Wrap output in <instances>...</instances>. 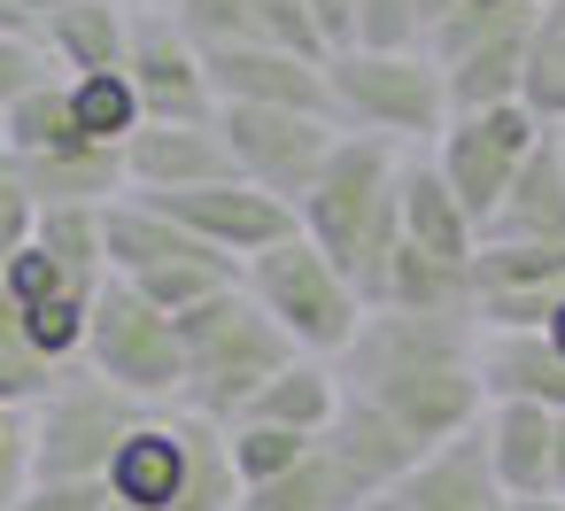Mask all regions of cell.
<instances>
[{"label": "cell", "instance_id": "obj_49", "mask_svg": "<svg viewBox=\"0 0 565 511\" xmlns=\"http://www.w3.org/2000/svg\"><path fill=\"white\" fill-rule=\"evenodd\" d=\"M557 148H565V132H557Z\"/></svg>", "mask_w": 565, "mask_h": 511}, {"label": "cell", "instance_id": "obj_8", "mask_svg": "<svg viewBox=\"0 0 565 511\" xmlns=\"http://www.w3.org/2000/svg\"><path fill=\"white\" fill-rule=\"evenodd\" d=\"M94 380H109L117 395H132L140 411H171L186 403V349H179V326L140 302L125 279H109L94 295V318H86V356H78Z\"/></svg>", "mask_w": 565, "mask_h": 511}, {"label": "cell", "instance_id": "obj_1", "mask_svg": "<svg viewBox=\"0 0 565 511\" xmlns=\"http://www.w3.org/2000/svg\"><path fill=\"white\" fill-rule=\"evenodd\" d=\"M341 403H364L387 418L418 457L472 434L488 418V380H480V326L472 318H411V310H372L349 341Z\"/></svg>", "mask_w": 565, "mask_h": 511}, {"label": "cell", "instance_id": "obj_24", "mask_svg": "<svg viewBox=\"0 0 565 511\" xmlns=\"http://www.w3.org/2000/svg\"><path fill=\"white\" fill-rule=\"evenodd\" d=\"M326 449L349 465V480H356L372 503H380V496H387V488H395V480L418 465V449H411V441H403L387 418H372L364 403H341V418L326 426Z\"/></svg>", "mask_w": 565, "mask_h": 511}, {"label": "cell", "instance_id": "obj_30", "mask_svg": "<svg viewBox=\"0 0 565 511\" xmlns=\"http://www.w3.org/2000/svg\"><path fill=\"white\" fill-rule=\"evenodd\" d=\"M102 217H109V210H40V248H47L55 264H71L78 279H109Z\"/></svg>", "mask_w": 565, "mask_h": 511}, {"label": "cell", "instance_id": "obj_16", "mask_svg": "<svg viewBox=\"0 0 565 511\" xmlns=\"http://www.w3.org/2000/svg\"><path fill=\"white\" fill-rule=\"evenodd\" d=\"M372 511H519V503L503 496V480H495V465H488V441H480V426H472V434L426 449Z\"/></svg>", "mask_w": 565, "mask_h": 511}, {"label": "cell", "instance_id": "obj_25", "mask_svg": "<svg viewBox=\"0 0 565 511\" xmlns=\"http://www.w3.org/2000/svg\"><path fill=\"white\" fill-rule=\"evenodd\" d=\"M241 511H372V496H364V488L349 480V465L318 441L295 472H279L271 488H248Z\"/></svg>", "mask_w": 565, "mask_h": 511}, {"label": "cell", "instance_id": "obj_17", "mask_svg": "<svg viewBox=\"0 0 565 511\" xmlns=\"http://www.w3.org/2000/svg\"><path fill=\"white\" fill-rule=\"evenodd\" d=\"M102 256H109V279H125V287H148V279L194 272V264H225V256L202 248L171 210H156V202H140V194L109 202V217H102ZM233 272H241V264H233Z\"/></svg>", "mask_w": 565, "mask_h": 511}, {"label": "cell", "instance_id": "obj_21", "mask_svg": "<svg viewBox=\"0 0 565 511\" xmlns=\"http://www.w3.org/2000/svg\"><path fill=\"white\" fill-rule=\"evenodd\" d=\"M480 441H488V465H495L511 503L557 496V411H542V403H488Z\"/></svg>", "mask_w": 565, "mask_h": 511}, {"label": "cell", "instance_id": "obj_38", "mask_svg": "<svg viewBox=\"0 0 565 511\" xmlns=\"http://www.w3.org/2000/svg\"><path fill=\"white\" fill-rule=\"evenodd\" d=\"M24 488H32V434H24V418H17L9 441H0V511H17Z\"/></svg>", "mask_w": 565, "mask_h": 511}, {"label": "cell", "instance_id": "obj_14", "mask_svg": "<svg viewBox=\"0 0 565 511\" xmlns=\"http://www.w3.org/2000/svg\"><path fill=\"white\" fill-rule=\"evenodd\" d=\"M210 94H217V109H295V117H333L326 63H318V55H295V47H271V40L217 47V55H210Z\"/></svg>", "mask_w": 565, "mask_h": 511}, {"label": "cell", "instance_id": "obj_51", "mask_svg": "<svg viewBox=\"0 0 565 511\" xmlns=\"http://www.w3.org/2000/svg\"><path fill=\"white\" fill-rule=\"evenodd\" d=\"M109 511H117V503H109Z\"/></svg>", "mask_w": 565, "mask_h": 511}, {"label": "cell", "instance_id": "obj_9", "mask_svg": "<svg viewBox=\"0 0 565 511\" xmlns=\"http://www.w3.org/2000/svg\"><path fill=\"white\" fill-rule=\"evenodd\" d=\"M526 32H534V9H495V17H441L426 24V55L449 86V109L472 117V109H511L519 102V78H526Z\"/></svg>", "mask_w": 565, "mask_h": 511}, {"label": "cell", "instance_id": "obj_13", "mask_svg": "<svg viewBox=\"0 0 565 511\" xmlns=\"http://www.w3.org/2000/svg\"><path fill=\"white\" fill-rule=\"evenodd\" d=\"M557 295H565V241H542V248L480 241V264H472V318H480V333H542Z\"/></svg>", "mask_w": 565, "mask_h": 511}, {"label": "cell", "instance_id": "obj_35", "mask_svg": "<svg viewBox=\"0 0 565 511\" xmlns=\"http://www.w3.org/2000/svg\"><path fill=\"white\" fill-rule=\"evenodd\" d=\"M202 55H217V47H241V40H256V24H248V0H179V17H171Z\"/></svg>", "mask_w": 565, "mask_h": 511}, {"label": "cell", "instance_id": "obj_26", "mask_svg": "<svg viewBox=\"0 0 565 511\" xmlns=\"http://www.w3.org/2000/svg\"><path fill=\"white\" fill-rule=\"evenodd\" d=\"M0 148H9L17 163L63 156V148H94V140H78V117H71V78L32 86V94H24L9 117H0Z\"/></svg>", "mask_w": 565, "mask_h": 511}, {"label": "cell", "instance_id": "obj_28", "mask_svg": "<svg viewBox=\"0 0 565 511\" xmlns=\"http://www.w3.org/2000/svg\"><path fill=\"white\" fill-rule=\"evenodd\" d=\"M71 117H78V140L94 148H125L148 117H140V94L125 71H102V78H71Z\"/></svg>", "mask_w": 565, "mask_h": 511}, {"label": "cell", "instance_id": "obj_47", "mask_svg": "<svg viewBox=\"0 0 565 511\" xmlns=\"http://www.w3.org/2000/svg\"><path fill=\"white\" fill-rule=\"evenodd\" d=\"M519 511H565V496H534V503H519Z\"/></svg>", "mask_w": 565, "mask_h": 511}, {"label": "cell", "instance_id": "obj_44", "mask_svg": "<svg viewBox=\"0 0 565 511\" xmlns=\"http://www.w3.org/2000/svg\"><path fill=\"white\" fill-rule=\"evenodd\" d=\"M542 349L565 364V295H557V310H550V326H542Z\"/></svg>", "mask_w": 565, "mask_h": 511}, {"label": "cell", "instance_id": "obj_12", "mask_svg": "<svg viewBox=\"0 0 565 511\" xmlns=\"http://www.w3.org/2000/svg\"><path fill=\"white\" fill-rule=\"evenodd\" d=\"M125 78H132V94H140V117H148V125H217L210 55H202L171 17H132Z\"/></svg>", "mask_w": 565, "mask_h": 511}, {"label": "cell", "instance_id": "obj_6", "mask_svg": "<svg viewBox=\"0 0 565 511\" xmlns=\"http://www.w3.org/2000/svg\"><path fill=\"white\" fill-rule=\"evenodd\" d=\"M241 287H248V302L287 333V349L310 356V364H341L349 341H356V326L372 318V302L349 287V272H341L333 256H318L302 233L279 241V248H264V256L241 272Z\"/></svg>", "mask_w": 565, "mask_h": 511}, {"label": "cell", "instance_id": "obj_23", "mask_svg": "<svg viewBox=\"0 0 565 511\" xmlns=\"http://www.w3.org/2000/svg\"><path fill=\"white\" fill-rule=\"evenodd\" d=\"M333 418H341V372L310 364V356H295L279 380H264V395L241 411V426H279V434H302V441H326Z\"/></svg>", "mask_w": 565, "mask_h": 511}, {"label": "cell", "instance_id": "obj_27", "mask_svg": "<svg viewBox=\"0 0 565 511\" xmlns=\"http://www.w3.org/2000/svg\"><path fill=\"white\" fill-rule=\"evenodd\" d=\"M519 109H526L542 132H565V0H542V9H534Z\"/></svg>", "mask_w": 565, "mask_h": 511}, {"label": "cell", "instance_id": "obj_43", "mask_svg": "<svg viewBox=\"0 0 565 511\" xmlns=\"http://www.w3.org/2000/svg\"><path fill=\"white\" fill-rule=\"evenodd\" d=\"M0 341H24V310H17L9 279H0Z\"/></svg>", "mask_w": 565, "mask_h": 511}, {"label": "cell", "instance_id": "obj_3", "mask_svg": "<svg viewBox=\"0 0 565 511\" xmlns=\"http://www.w3.org/2000/svg\"><path fill=\"white\" fill-rule=\"evenodd\" d=\"M109 503L117 511H241V465H233V426L202 411H148L132 441L109 465Z\"/></svg>", "mask_w": 565, "mask_h": 511}, {"label": "cell", "instance_id": "obj_2", "mask_svg": "<svg viewBox=\"0 0 565 511\" xmlns=\"http://www.w3.org/2000/svg\"><path fill=\"white\" fill-rule=\"evenodd\" d=\"M395 171H403V156H395L387 140L341 132V148L326 156V171H318L310 194L295 202L302 241H310L318 256H333L364 302H380L387 264H395V241H403V225H395Z\"/></svg>", "mask_w": 565, "mask_h": 511}, {"label": "cell", "instance_id": "obj_19", "mask_svg": "<svg viewBox=\"0 0 565 511\" xmlns=\"http://www.w3.org/2000/svg\"><path fill=\"white\" fill-rule=\"evenodd\" d=\"M395 225H403V248H418L434 264H457V272L480 264V225L449 194V179L434 171V156H403V171H395Z\"/></svg>", "mask_w": 565, "mask_h": 511}, {"label": "cell", "instance_id": "obj_42", "mask_svg": "<svg viewBox=\"0 0 565 511\" xmlns=\"http://www.w3.org/2000/svg\"><path fill=\"white\" fill-rule=\"evenodd\" d=\"M457 9H465V17H495V9H542V0H441V17H457ZM441 17H434V24H441Z\"/></svg>", "mask_w": 565, "mask_h": 511}, {"label": "cell", "instance_id": "obj_40", "mask_svg": "<svg viewBox=\"0 0 565 511\" xmlns=\"http://www.w3.org/2000/svg\"><path fill=\"white\" fill-rule=\"evenodd\" d=\"M310 24H318L326 55H349L356 47V0H310Z\"/></svg>", "mask_w": 565, "mask_h": 511}, {"label": "cell", "instance_id": "obj_50", "mask_svg": "<svg viewBox=\"0 0 565 511\" xmlns=\"http://www.w3.org/2000/svg\"><path fill=\"white\" fill-rule=\"evenodd\" d=\"M40 9H47V0H40Z\"/></svg>", "mask_w": 565, "mask_h": 511}, {"label": "cell", "instance_id": "obj_20", "mask_svg": "<svg viewBox=\"0 0 565 511\" xmlns=\"http://www.w3.org/2000/svg\"><path fill=\"white\" fill-rule=\"evenodd\" d=\"M125 47H132V17L117 0H47L40 9V55L55 78L125 71Z\"/></svg>", "mask_w": 565, "mask_h": 511}, {"label": "cell", "instance_id": "obj_7", "mask_svg": "<svg viewBox=\"0 0 565 511\" xmlns=\"http://www.w3.org/2000/svg\"><path fill=\"white\" fill-rule=\"evenodd\" d=\"M140 418H148V411H140L132 395H117V387L94 380L86 364H71V372L55 380V395L24 418V434H32V480L102 488L109 465H117V449L132 441Z\"/></svg>", "mask_w": 565, "mask_h": 511}, {"label": "cell", "instance_id": "obj_32", "mask_svg": "<svg viewBox=\"0 0 565 511\" xmlns=\"http://www.w3.org/2000/svg\"><path fill=\"white\" fill-rule=\"evenodd\" d=\"M356 47L364 55H411V47H426V0H356Z\"/></svg>", "mask_w": 565, "mask_h": 511}, {"label": "cell", "instance_id": "obj_5", "mask_svg": "<svg viewBox=\"0 0 565 511\" xmlns=\"http://www.w3.org/2000/svg\"><path fill=\"white\" fill-rule=\"evenodd\" d=\"M326 94H333V125L356 140H387L395 156H434V140L449 132V86L434 71L426 47L411 55H333L326 63Z\"/></svg>", "mask_w": 565, "mask_h": 511}, {"label": "cell", "instance_id": "obj_10", "mask_svg": "<svg viewBox=\"0 0 565 511\" xmlns=\"http://www.w3.org/2000/svg\"><path fill=\"white\" fill-rule=\"evenodd\" d=\"M217 132H225L233 179H248L256 194H271L287 210L310 194V179L341 148L333 117H295V109H217Z\"/></svg>", "mask_w": 565, "mask_h": 511}, {"label": "cell", "instance_id": "obj_15", "mask_svg": "<svg viewBox=\"0 0 565 511\" xmlns=\"http://www.w3.org/2000/svg\"><path fill=\"white\" fill-rule=\"evenodd\" d=\"M148 202V194H140ZM156 210H171L202 248H217L225 264H256L264 248H279V241H295L302 225H295V210L287 202H271V194H256L248 179H217V187H194V194H171V202H156Z\"/></svg>", "mask_w": 565, "mask_h": 511}, {"label": "cell", "instance_id": "obj_31", "mask_svg": "<svg viewBox=\"0 0 565 511\" xmlns=\"http://www.w3.org/2000/svg\"><path fill=\"white\" fill-rule=\"evenodd\" d=\"M71 364H47L32 341H0V418H32Z\"/></svg>", "mask_w": 565, "mask_h": 511}, {"label": "cell", "instance_id": "obj_37", "mask_svg": "<svg viewBox=\"0 0 565 511\" xmlns=\"http://www.w3.org/2000/svg\"><path fill=\"white\" fill-rule=\"evenodd\" d=\"M55 71H47V55H40V40H0V117H9L32 86H47Z\"/></svg>", "mask_w": 565, "mask_h": 511}, {"label": "cell", "instance_id": "obj_11", "mask_svg": "<svg viewBox=\"0 0 565 511\" xmlns=\"http://www.w3.org/2000/svg\"><path fill=\"white\" fill-rule=\"evenodd\" d=\"M550 132L511 102V109H472V117H449V132L434 140V171L449 179V194L472 210V225L488 233V217L503 210V194L519 187L526 156L542 148Z\"/></svg>", "mask_w": 565, "mask_h": 511}, {"label": "cell", "instance_id": "obj_33", "mask_svg": "<svg viewBox=\"0 0 565 511\" xmlns=\"http://www.w3.org/2000/svg\"><path fill=\"white\" fill-rule=\"evenodd\" d=\"M318 441L302 434H279V426H233V465H241V488H271L279 472H295Z\"/></svg>", "mask_w": 565, "mask_h": 511}, {"label": "cell", "instance_id": "obj_46", "mask_svg": "<svg viewBox=\"0 0 565 511\" xmlns=\"http://www.w3.org/2000/svg\"><path fill=\"white\" fill-rule=\"evenodd\" d=\"M557 496H565V411H557Z\"/></svg>", "mask_w": 565, "mask_h": 511}, {"label": "cell", "instance_id": "obj_22", "mask_svg": "<svg viewBox=\"0 0 565 511\" xmlns=\"http://www.w3.org/2000/svg\"><path fill=\"white\" fill-rule=\"evenodd\" d=\"M480 241H503V248H542V241H565V148L557 132L526 156L519 187L503 194V210L488 217Z\"/></svg>", "mask_w": 565, "mask_h": 511}, {"label": "cell", "instance_id": "obj_18", "mask_svg": "<svg viewBox=\"0 0 565 511\" xmlns=\"http://www.w3.org/2000/svg\"><path fill=\"white\" fill-rule=\"evenodd\" d=\"M217 179H233V156H225L217 125H140L125 140V187L148 194V202H171V194H194V187H217Z\"/></svg>", "mask_w": 565, "mask_h": 511}, {"label": "cell", "instance_id": "obj_45", "mask_svg": "<svg viewBox=\"0 0 565 511\" xmlns=\"http://www.w3.org/2000/svg\"><path fill=\"white\" fill-rule=\"evenodd\" d=\"M125 17H179V0H117Z\"/></svg>", "mask_w": 565, "mask_h": 511}, {"label": "cell", "instance_id": "obj_41", "mask_svg": "<svg viewBox=\"0 0 565 511\" xmlns=\"http://www.w3.org/2000/svg\"><path fill=\"white\" fill-rule=\"evenodd\" d=\"M0 40H40V0H0Z\"/></svg>", "mask_w": 565, "mask_h": 511}, {"label": "cell", "instance_id": "obj_29", "mask_svg": "<svg viewBox=\"0 0 565 511\" xmlns=\"http://www.w3.org/2000/svg\"><path fill=\"white\" fill-rule=\"evenodd\" d=\"M0 279H9V295H17V310L24 318H40V310H71V302H94L109 279H78L71 264H55L40 241L24 248V256H9L0 264Z\"/></svg>", "mask_w": 565, "mask_h": 511}, {"label": "cell", "instance_id": "obj_36", "mask_svg": "<svg viewBox=\"0 0 565 511\" xmlns=\"http://www.w3.org/2000/svg\"><path fill=\"white\" fill-rule=\"evenodd\" d=\"M248 24H256V40H271V47H295V55L333 63L326 40H318V24H310V0H248Z\"/></svg>", "mask_w": 565, "mask_h": 511}, {"label": "cell", "instance_id": "obj_48", "mask_svg": "<svg viewBox=\"0 0 565 511\" xmlns=\"http://www.w3.org/2000/svg\"><path fill=\"white\" fill-rule=\"evenodd\" d=\"M434 17H441V0H426V24H434Z\"/></svg>", "mask_w": 565, "mask_h": 511}, {"label": "cell", "instance_id": "obj_39", "mask_svg": "<svg viewBox=\"0 0 565 511\" xmlns=\"http://www.w3.org/2000/svg\"><path fill=\"white\" fill-rule=\"evenodd\" d=\"M17 511H109V488H55V480H32Z\"/></svg>", "mask_w": 565, "mask_h": 511}, {"label": "cell", "instance_id": "obj_34", "mask_svg": "<svg viewBox=\"0 0 565 511\" xmlns=\"http://www.w3.org/2000/svg\"><path fill=\"white\" fill-rule=\"evenodd\" d=\"M40 241V194H32V179H24V163L0 148V264L9 256H24Z\"/></svg>", "mask_w": 565, "mask_h": 511}, {"label": "cell", "instance_id": "obj_4", "mask_svg": "<svg viewBox=\"0 0 565 511\" xmlns=\"http://www.w3.org/2000/svg\"><path fill=\"white\" fill-rule=\"evenodd\" d=\"M171 326H179V349H186V403L179 411H202L217 426H241V411L264 395V380H279L295 364L287 333L248 302V287H225Z\"/></svg>", "mask_w": 565, "mask_h": 511}]
</instances>
